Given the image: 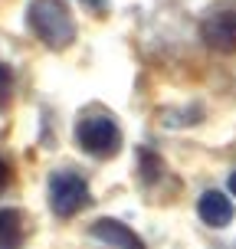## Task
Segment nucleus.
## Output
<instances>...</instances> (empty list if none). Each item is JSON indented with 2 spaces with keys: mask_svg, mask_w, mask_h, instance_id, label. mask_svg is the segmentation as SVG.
Wrapping results in <instances>:
<instances>
[{
  "mask_svg": "<svg viewBox=\"0 0 236 249\" xmlns=\"http://www.w3.org/2000/svg\"><path fill=\"white\" fill-rule=\"evenodd\" d=\"M26 26L50 50H66L75 39V20L73 10L66 7V0H30Z\"/></svg>",
  "mask_w": 236,
  "mask_h": 249,
  "instance_id": "nucleus-1",
  "label": "nucleus"
},
{
  "mask_svg": "<svg viewBox=\"0 0 236 249\" xmlns=\"http://www.w3.org/2000/svg\"><path fill=\"white\" fill-rule=\"evenodd\" d=\"M46 197H50V210L59 216V220H73L75 213H82L92 203V190H89V180L79 171H53L50 184H46Z\"/></svg>",
  "mask_w": 236,
  "mask_h": 249,
  "instance_id": "nucleus-2",
  "label": "nucleus"
},
{
  "mask_svg": "<svg viewBox=\"0 0 236 249\" xmlns=\"http://www.w3.org/2000/svg\"><path fill=\"white\" fill-rule=\"evenodd\" d=\"M75 141H79V148L86 154L105 161V158H115L122 151V128H118V122L112 115L92 112L75 124Z\"/></svg>",
  "mask_w": 236,
  "mask_h": 249,
  "instance_id": "nucleus-3",
  "label": "nucleus"
},
{
  "mask_svg": "<svg viewBox=\"0 0 236 249\" xmlns=\"http://www.w3.org/2000/svg\"><path fill=\"white\" fill-rule=\"evenodd\" d=\"M200 39L213 53H236V10H213L200 23Z\"/></svg>",
  "mask_w": 236,
  "mask_h": 249,
  "instance_id": "nucleus-4",
  "label": "nucleus"
},
{
  "mask_svg": "<svg viewBox=\"0 0 236 249\" xmlns=\"http://www.w3.org/2000/svg\"><path fill=\"white\" fill-rule=\"evenodd\" d=\"M89 236L99 239V243H109V246H115V249H148L145 239L138 236L131 226H125L122 220H112V216L95 220V223L89 226Z\"/></svg>",
  "mask_w": 236,
  "mask_h": 249,
  "instance_id": "nucleus-5",
  "label": "nucleus"
},
{
  "mask_svg": "<svg viewBox=\"0 0 236 249\" xmlns=\"http://www.w3.org/2000/svg\"><path fill=\"white\" fill-rule=\"evenodd\" d=\"M197 216L213 230H223V226L233 223V203L220 190H203L197 197Z\"/></svg>",
  "mask_w": 236,
  "mask_h": 249,
  "instance_id": "nucleus-6",
  "label": "nucleus"
},
{
  "mask_svg": "<svg viewBox=\"0 0 236 249\" xmlns=\"http://www.w3.org/2000/svg\"><path fill=\"white\" fill-rule=\"evenodd\" d=\"M23 243V213L3 207L0 210V249H17Z\"/></svg>",
  "mask_w": 236,
  "mask_h": 249,
  "instance_id": "nucleus-7",
  "label": "nucleus"
},
{
  "mask_svg": "<svg viewBox=\"0 0 236 249\" xmlns=\"http://www.w3.org/2000/svg\"><path fill=\"white\" fill-rule=\"evenodd\" d=\"M138 167H141V180H145V184H158V180H161L164 164H161V158H158V154L141 151V161H138Z\"/></svg>",
  "mask_w": 236,
  "mask_h": 249,
  "instance_id": "nucleus-8",
  "label": "nucleus"
},
{
  "mask_svg": "<svg viewBox=\"0 0 236 249\" xmlns=\"http://www.w3.org/2000/svg\"><path fill=\"white\" fill-rule=\"evenodd\" d=\"M10 92H13V72H10V66L0 62V105L10 99Z\"/></svg>",
  "mask_w": 236,
  "mask_h": 249,
  "instance_id": "nucleus-9",
  "label": "nucleus"
},
{
  "mask_svg": "<svg viewBox=\"0 0 236 249\" xmlns=\"http://www.w3.org/2000/svg\"><path fill=\"white\" fill-rule=\"evenodd\" d=\"M7 184H10V164H7L3 158H0V190H3Z\"/></svg>",
  "mask_w": 236,
  "mask_h": 249,
  "instance_id": "nucleus-10",
  "label": "nucleus"
},
{
  "mask_svg": "<svg viewBox=\"0 0 236 249\" xmlns=\"http://www.w3.org/2000/svg\"><path fill=\"white\" fill-rule=\"evenodd\" d=\"M226 187H230V194H233V197H236V171H233V174H230V180H226Z\"/></svg>",
  "mask_w": 236,
  "mask_h": 249,
  "instance_id": "nucleus-11",
  "label": "nucleus"
}]
</instances>
